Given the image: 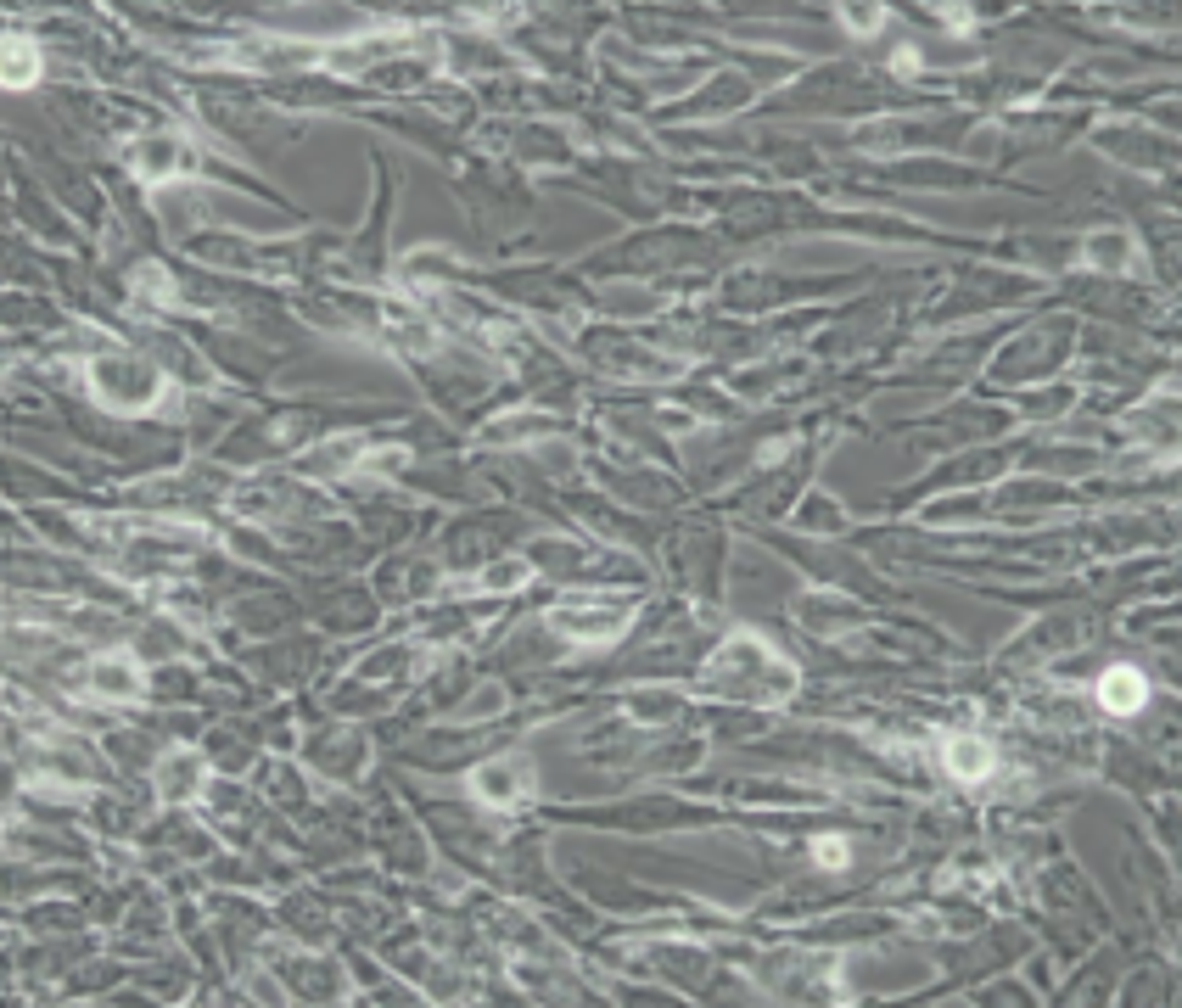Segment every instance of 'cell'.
Returning a JSON list of instances; mask_svg holds the SVG:
<instances>
[{
    "label": "cell",
    "instance_id": "277c9868",
    "mask_svg": "<svg viewBox=\"0 0 1182 1008\" xmlns=\"http://www.w3.org/2000/svg\"><path fill=\"white\" fill-rule=\"evenodd\" d=\"M6 85H34V51L23 39L6 45Z\"/></svg>",
    "mask_w": 1182,
    "mask_h": 1008
},
{
    "label": "cell",
    "instance_id": "3957f363",
    "mask_svg": "<svg viewBox=\"0 0 1182 1008\" xmlns=\"http://www.w3.org/2000/svg\"><path fill=\"white\" fill-rule=\"evenodd\" d=\"M948 762H958V768H964V779H975V774H986L992 750L975 746V740H958V746H948Z\"/></svg>",
    "mask_w": 1182,
    "mask_h": 1008
},
{
    "label": "cell",
    "instance_id": "5b68a950",
    "mask_svg": "<svg viewBox=\"0 0 1182 1008\" xmlns=\"http://www.w3.org/2000/svg\"><path fill=\"white\" fill-rule=\"evenodd\" d=\"M96 683L107 689V695H130V689H135V673L124 667V661H107V667H96Z\"/></svg>",
    "mask_w": 1182,
    "mask_h": 1008
},
{
    "label": "cell",
    "instance_id": "6da1fadb",
    "mask_svg": "<svg viewBox=\"0 0 1182 1008\" xmlns=\"http://www.w3.org/2000/svg\"><path fill=\"white\" fill-rule=\"evenodd\" d=\"M1098 701H1104L1116 717H1132V712H1144L1149 683H1144V673H1138V667H1110V673H1104V683H1098Z\"/></svg>",
    "mask_w": 1182,
    "mask_h": 1008
},
{
    "label": "cell",
    "instance_id": "7a4b0ae2",
    "mask_svg": "<svg viewBox=\"0 0 1182 1008\" xmlns=\"http://www.w3.org/2000/svg\"><path fill=\"white\" fill-rule=\"evenodd\" d=\"M555 622L572 633H611L628 622V611H555Z\"/></svg>",
    "mask_w": 1182,
    "mask_h": 1008
}]
</instances>
